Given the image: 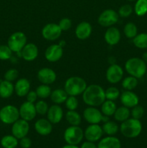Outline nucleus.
<instances>
[{
  "label": "nucleus",
  "instance_id": "f257e3e1",
  "mask_svg": "<svg viewBox=\"0 0 147 148\" xmlns=\"http://www.w3.org/2000/svg\"><path fill=\"white\" fill-rule=\"evenodd\" d=\"M82 99L84 103L89 106H99L106 100L105 90L96 84L89 85L82 93Z\"/></svg>",
  "mask_w": 147,
  "mask_h": 148
},
{
  "label": "nucleus",
  "instance_id": "f03ea898",
  "mask_svg": "<svg viewBox=\"0 0 147 148\" xmlns=\"http://www.w3.org/2000/svg\"><path fill=\"white\" fill-rule=\"evenodd\" d=\"M125 69L128 75L140 79L146 73L147 66L146 62L141 58L132 57L126 61Z\"/></svg>",
  "mask_w": 147,
  "mask_h": 148
},
{
  "label": "nucleus",
  "instance_id": "7ed1b4c3",
  "mask_svg": "<svg viewBox=\"0 0 147 148\" xmlns=\"http://www.w3.org/2000/svg\"><path fill=\"white\" fill-rule=\"evenodd\" d=\"M120 131L125 137L130 139L135 138L138 137L142 132V124L139 119L129 118L121 123Z\"/></svg>",
  "mask_w": 147,
  "mask_h": 148
},
{
  "label": "nucleus",
  "instance_id": "20e7f679",
  "mask_svg": "<svg viewBox=\"0 0 147 148\" xmlns=\"http://www.w3.org/2000/svg\"><path fill=\"white\" fill-rule=\"evenodd\" d=\"M87 87L85 79L80 77L74 76L68 78L64 84V90L68 95L78 96L84 92Z\"/></svg>",
  "mask_w": 147,
  "mask_h": 148
},
{
  "label": "nucleus",
  "instance_id": "39448f33",
  "mask_svg": "<svg viewBox=\"0 0 147 148\" xmlns=\"http://www.w3.org/2000/svg\"><path fill=\"white\" fill-rule=\"evenodd\" d=\"M84 137V131L79 126H70L63 133L65 142L69 145H78L82 143Z\"/></svg>",
  "mask_w": 147,
  "mask_h": 148
},
{
  "label": "nucleus",
  "instance_id": "423d86ee",
  "mask_svg": "<svg viewBox=\"0 0 147 148\" xmlns=\"http://www.w3.org/2000/svg\"><path fill=\"white\" fill-rule=\"evenodd\" d=\"M27 38L26 35L23 32L17 31L13 33L9 37L7 40V45L12 52L19 53L21 52L22 49L27 44Z\"/></svg>",
  "mask_w": 147,
  "mask_h": 148
},
{
  "label": "nucleus",
  "instance_id": "0eeeda50",
  "mask_svg": "<svg viewBox=\"0 0 147 148\" xmlns=\"http://www.w3.org/2000/svg\"><path fill=\"white\" fill-rule=\"evenodd\" d=\"M19 109L12 105H7L0 109V120L5 124H12L20 119Z\"/></svg>",
  "mask_w": 147,
  "mask_h": 148
},
{
  "label": "nucleus",
  "instance_id": "6e6552de",
  "mask_svg": "<svg viewBox=\"0 0 147 148\" xmlns=\"http://www.w3.org/2000/svg\"><path fill=\"white\" fill-rule=\"evenodd\" d=\"M119 20L118 12L112 9H107L100 13L97 19L99 25L105 27H109L116 24Z\"/></svg>",
  "mask_w": 147,
  "mask_h": 148
},
{
  "label": "nucleus",
  "instance_id": "1a4fd4ad",
  "mask_svg": "<svg viewBox=\"0 0 147 148\" xmlns=\"http://www.w3.org/2000/svg\"><path fill=\"white\" fill-rule=\"evenodd\" d=\"M61 29L56 23H48L41 30V34L43 38L50 41L59 39L61 36Z\"/></svg>",
  "mask_w": 147,
  "mask_h": 148
},
{
  "label": "nucleus",
  "instance_id": "9d476101",
  "mask_svg": "<svg viewBox=\"0 0 147 148\" xmlns=\"http://www.w3.org/2000/svg\"><path fill=\"white\" fill-rule=\"evenodd\" d=\"M123 74V69L120 65L112 64L107 69L105 77L108 82L110 84H117L122 79Z\"/></svg>",
  "mask_w": 147,
  "mask_h": 148
},
{
  "label": "nucleus",
  "instance_id": "9b49d317",
  "mask_svg": "<svg viewBox=\"0 0 147 148\" xmlns=\"http://www.w3.org/2000/svg\"><path fill=\"white\" fill-rule=\"evenodd\" d=\"M29 130L30 125L28 121L22 119H19L12 126V134L18 140L26 137L28 134Z\"/></svg>",
  "mask_w": 147,
  "mask_h": 148
},
{
  "label": "nucleus",
  "instance_id": "f8f14e48",
  "mask_svg": "<svg viewBox=\"0 0 147 148\" xmlns=\"http://www.w3.org/2000/svg\"><path fill=\"white\" fill-rule=\"evenodd\" d=\"M103 130L99 124H89L84 132V135L86 141L96 143L102 139Z\"/></svg>",
  "mask_w": 147,
  "mask_h": 148
},
{
  "label": "nucleus",
  "instance_id": "ddd939ff",
  "mask_svg": "<svg viewBox=\"0 0 147 148\" xmlns=\"http://www.w3.org/2000/svg\"><path fill=\"white\" fill-rule=\"evenodd\" d=\"M19 112H20V118L28 122L34 119L37 115L35 104L28 101H25L20 106Z\"/></svg>",
  "mask_w": 147,
  "mask_h": 148
},
{
  "label": "nucleus",
  "instance_id": "4468645a",
  "mask_svg": "<svg viewBox=\"0 0 147 148\" xmlns=\"http://www.w3.org/2000/svg\"><path fill=\"white\" fill-rule=\"evenodd\" d=\"M103 114L101 111L93 106H89L85 108L83 111V117L86 122L89 124H99L102 121Z\"/></svg>",
  "mask_w": 147,
  "mask_h": 148
},
{
  "label": "nucleus",
  "instance_id": "2eb2a0df",
  "mask_svg": "<svg viewBox=\"0 0 147 148\" xmlns=\"http://www.w3.org/2000/svg\"><path fill=\"white\" fill-rule=\"evenodd\" d=\"M63 48L59 44H52L46 49L45 51V58L50 62H56L63 56Z\"/></svg>",
  "mask_w": 147,
  "mask_h": 148
},
{
  "label": "nucleus",
  "instance_id": "dca6fc26",
  "mask_svg": "<svg viewBox=\"0 0 147 148\" xmlns=\"http://www.w3.org/2000/svg\"><path fill=\"white\" fill-rule=\"evenodd\" d=\"M37 79L45 85L53 84L56 80V73L54 70L48 67H43L37 72Z\"/></svg>",
  "mask_w": 147,
  "mask_h": 148
},
{
  "label": "nucleus",
  "instance_id": "f3484780",
  "mask_svg": "<svg viewBox=\"0 0 147 148\" xmlns=\"http://www.w3.org/2000/svg\"><path fill=\"white\" fill-rule=\"evenodd\" d=\"M120 99L122 106L128 108H133L139 103V98L132 90L123 91L120 95Z\"/></svg>",
  "mask_w": 147,
  "mask_h": 148
},
{
  "label": "nucleus",
  "instance_id": "a211bd4d",
  "mask_svg": "<svg viewBox=\"0 0 147 148\" xmlns=\"http://www.w3.org/2000/svg\"><path fill=\"white\" fill-rule=\"evenodd\" d=\"M47 119L52 124H59L63 116V111L61 107L57 104H53L48 108L46 114Z\"/></svg>",
  "mask_w": 147,
  "mask_h": 148
},
{
  "label": "nucleus",
  "instance_id": "6ab92c4d",
  "mask_svg": "<svg viewBox=\"0 0 147 148\" xmlns=\"http://www.w3.org/2000/svg\"><path fill=\"white\" fill-rule=\"evenodd\" d=\"M21 57L27 62L34 61L38 56V48L35 43H27L21 51Z\"/></svg>",
  "mask_w": 147,
  "mask_h": 148
},
{
  "label": "nucleus",
  "instance_id": "aec40b11",
  "mask_svg": "<svg viewBox=\"0 0 147 148\" xmlns=\"http://www.w3.org/2000/svg\"><path fill=\"white\" fill-rule=\"evenodd\" d=\"M92 32V27L89 23L82 21L77 25L75 29V35L78 39L84 40L89 38Z\"/></svg>",
  "mask_w": 147,
  "mask_h": 148
},
{
  "label": "nucleus",
  "instance_id": "412c9836",
  "mask_svg": "<svg viewBox=\"0 0 147 148\" xmlns=\"http://www.w3.org/2000/svg\"><path fill=\"white\" fill-rule=\"evenodd\" d=\"M120 32L114 26L108 27L104 36L105 42L110 46H115L118 44L120 40Z\"/></svg>",
  "mask_w": 147,
  "mask_h": 148
},
{
  "label": "nucleus",
  "instance_id": "4be33fe9",
  "mask_svg": "<svg viewBox=\"0 0 147 148\" xmlns=\"http://www.w3.org/2000/svg\"><path fill=\"white\" fill-rule=\"evenodd\" d=\"M35 130L36 132L41 136L49 135L52 132L53 126L48 119H40L35 123Z\"/></svg>",
  "mask_w": 147,
  "mask_h": 148
},
{
  "label": "nucleus",
  "instance_id": "5701e85b",
  "mask_svg": "<svg viewBox=\"0 0 147 148\" xmlns=\"http://www.w3.org/2000/svg\"><path fill=\"white\" fill-rule=\"evenodd\" d=\"M30 90V82L27 78H20L17 79L14 85V92L17 96H26L29 91Z\"/></svg>",
  "mask_w": 147,
  "mask_h": 148
},
{
  "label": "nucleus",
  "instance_id": "b1692460",
  "mask_svg": "<svg viewBox=\"0 0 147 148\" xmlns=\"http://www.w3.org/2000/svg\"><path fill=\"white\" fill-rule=\"evenodd\" d=\"M97 148H121V143L118 137L108 136L99 140Z\"/></svg>",
  "mask_w": 147,
  "mask_h": 148
},
{
  "label": "nucleus",
  "instance_id": "393cba45",
  "mask_svg": "<svg viewBox=\"0 0 147 148\" xmlns=\"http://www.w3.org/2000/svg\"><path fill=\"white\" fill-rule=\"evenodd\" d=\"M14 92V85L12 82L7 80L0 82V97L2 98H9Z\"/></svg>",
  "mask_w": 147,
  "mask_h": 148
},
{
  "label": "nucleus",
  "instance_id": "a878e982",
  "mask_svg": "<svg viewBox=\"0 0 147 148\" xmlns=\"http://www.w3.org/2000/svg\"><path fill=\"white\" fill-rule=\"evenodd\" d=\"M68 94L64 89H56L53 90L50 94V100L54 104L60 105L63 103L68 98Z\"/></svg>",
  "mask_w": 147,
  "mask_h": 148
},
{
  "label": "nucleus",
  "instance_id": "bb28decb",
  "mask_svg": "<svg viewBox=\"0 0 147 148\" xmlns=\"http://www.w3.org/2000/svg\"><path fill=\"white\" fill-rule=\"evenodd\" d=\"M113 116L114 118H115V119L117 121H119V122L122 123L124 121H125V120L130 118L131 111H130V109L128 108L122 106L118 107V108H116Z\"/></svg>",
  "mask_w": 147,
  "mask_h": 148
},
{
  "label": "nucleus",
  "instance_id": "cd10ccee",
  "mask_svg": "<svg viewBox=\"0 0 147 148\" xmlns=\"http://www.w3.org/2000/svg\"><path fill=\"white\" fill-rule=\"evenodd\" d=\"M116 108V104L114 103V101L105 100L101 105V112L103 115L111 116H113Z\"/></svg>",
  "mask_w": 147,
  "mask_h": 148
},
{
  "label": "nucleus",
  "instance_id": "c85d7f7f",
  "mask_svg": "<svg viewBox=\"0 0 147 148\" xmlns=\"http://www.w3.org/2000/svg\"><path fill=\"white\" fill-rule=\"evenodd\" d=\"M103 133L106 134L108 136H114L119 131V126L116 122L112 121H108L105 122L102 127Z\"/></svg>",
  "mask_w": 147,
  "mask_h": 148
},
{
  "label": "nucleus",
  "instance_id": "c756f323",
  "mask_svg": "<svg viewBox=\"0 0 147 148\" xmlns=\"http://www.w3.org/2000/svg\"><path fill=\"white\" fill-rule=\"evenodd\" d=\"M66 119L71 126H79L82 122V116L76 111H69L66 114Z\"/></svg>",
  "mask_w": 147,
  "mask_h": 148
},
{
  "label": "nucleus",
  "instance_id": "7c9ffc66",
  "mask_svg": "<svg viewBox=\"0 0 147 148\" xmlns=\"http://www.w3.org/2000/svg\"><path fill=\"white\" fill-rule=\"evenodd\" d=\"M133 43L136 48L140 49H147V33H141L137 34L133 38Z\"/></svg>",
  "mask_w": 147,
  "mask_h": 148
},
{
  "label": "nucleus",
  "instance_id": "2f4dec72",
  "mask_svg": "<svg viewBox=\"0 0 147 148\" xmlns=\"http://www.w3.org/2000/svg\"><path fill=\"white\" fill-rule=\"evenodd\" d=\"M18 145V139L12 134L4 136L1 140V145L3 148H16Z\"/></svg>",
  "mask_w": 147,
  "mask_h": 148
},
{
  "label": "nucleus",
  "instance_id": "473e14b6",
  "mask_svg": "<svg viewBox=\"0 0 147 148\" xmlns=\"http://www.w3.org/2000/svg\"><path fill=\"white\" fill-rule=\"evenodd\" d=\"M134 12L138 17H143L147 14V0H136L134 5Z\"/></svg>",
  "mask_w": 147,
  "mask_h": 148
},
{
  "label": "nucleus",
  "instance_id": "72a5a7b5",
  "mask_svg": "<svg viewBox=\"0 0 147 148\" xmlns=\"http://www.w3.org/2000/svg\"><path fill=\"white\" fill-rule=\"evenodd\" d=\"M138 84V79L131 75L125 77L122 81V87L125 90H133L136 88Z\"/></svg>",
  "mask_w": 147,
  "mask_h": 148
},
{
  "label": "nucleus",
  "instance_id": "f704fd0d",
  "mask_svg": "<svg viewBox=\"0 0 147 148\" xmlns=\"http://www.w3.org/2000/svg\"><path fill=\"white\" fill-rule=\"evenodd\" d=\"M123 33L125 37L129 39H133L138 34L137 26L133 23H128L123 27Z\"/></svg>",
  "mask_w": 147,
  "mask_h": 148
},
{
  "label": "nucleus",
  "instance_id": "c9c22d12",
  "mask_svg": "<svg viewBox=\"0 0 147 148\" xmlns=\"http://www.w3.org/2000/svg\"><path fill=\"white\" fill-rule=\"evenodd\" d=\"M35 92L37 93V97L41 99H45L48 97H50L51 94V88L48 85H45V84H41L39 85L35 90Z\"/></svg>",
  "mask_w": 147,
  "mask_h": 148
},
{
  "label": "nucleus",
  "instance_id": "e433bc0d",
  "mask_svg": "<svg viewBox=\"0 0 147 148\" xmlns=\"http://www.w3.org/2000/svg\"><path fill=\"white\" fill-rule=\"evenodd\" d=\"M105 93L106 100H110V101H112L118 99L120 95V92L119 90L114 86L110 87L108 89L105 90Z\"/></svg>",
  "mask_w": 147,
  "mask_h": 148
},
{
  "label": "nucleus",
  "instance_id": "4c0bfd02",
  "mask_svg": "<svg viewBox=\"0 0 147 148\" xmlns=\"http://www.w3.org/2000/svg\"><path fill=\"white\" fill-rule=\"evenodd\" d=\"M35 106L37 114H39V115L41 116L46 115L47 114L48 110L49 108L47 103L45 101H43V100L36 101L35 104Z\"/></svg>",
  "mask_w": 147,
  "mask_h": 148
},
{
  "label": "nucleus",
  "instance_id": "58836bf2",
  "mask_svg": "<svg viewBox=\"0 0 147 148\" xmlns=\"http://www.w3.org/2000/svg\"><path fill=\"white\" fill-rule=\"evenodd\" d=\"M65 106L69 111H76L79 106V101L76 96L69 95L65 101Z\"/></svg>",
  "mask_w": 147,
  "mask_h": 148
},
{
  "label": "nucleus",
  "instance_id": "ea45409f",
  "mask_svg": "<svg viewBox=\"0 0 147 148\" xmlns=\"http://www.w3.org/2000/svg\"><path fill=\"white\" fill-rule=\"evenodd\" d=\"M133 9L132 6L130 4H123L121 6L118 10V13L119 17H122V18H126L128 17L131 14H132Z\"/></svg>",
  "mask_w": 147,
  "mask_h": 148
},
{
  "label": "nucleus",
  "instance_id": "a19ab883",
  "mask_svg": "<svg viewBox=\"0 0 147 148\" xmlns=\"http://www.w3.org/2000/svg\"><path fill=\"white\" fill-rule=\"evenodd\" d=\"M12 51L8 45H0V60H8L11 58Z\"/></svg>",
  "mask_w": 147,
  "mask_h": 148
},
{
  "label": "nucleus",
  "instance_id": "79ce46f5",
  "mask_svg": "<svg viewBox=\"0 0 147 148\" xmlns=\"http://www.w3.org/2000/svg\"><path fill=\"white\" fill-rule=\"evenodd\" d=\"M144 114V108L141 106L137 105L132 108L131 111V115L132 118L135 119H141Z\"/></svg>",
  "mask_w": 147,
  "mask_h": 148
},
{
  "label": "nucleus",
  "instance_id": "37998d69",
  "mask_svg": "<svg viewBox=\"0 0 147 148\" xmlns=\"http://www.w3.org/2000/svg\"><path fill=\"white\" fill-rule=\"evenodd\" d=\"M19 72L17 69H10L5 72L4 77V79L10 82H13L18 77Z\"/></svg>",
  "mask_w": 147,
  "mask_h": 148
},
{
  "label": "nucleus",
  "instance_id": "c03bdc74",
  "mask_svg": "<svg viewBox=\"0 0 147 148\" xmlns=\"http://www.w3.org/2000/svg\"><path fill=\"white\" fill-rule=\"evenodd\" d=\"M58 25H59L60 28L61 29L62 31H66V30H69V29L71 27L72 21L69 18L64 17V18L61 19V20L59 21Z\"/></svg>",
  "mask_w": 147,
  "mask_h": 148
},
{
  "label": "nucleus",
  "instance_id": "a18cd8bd",
  "mask_svg": "<svg viewBox=\"0 0 147 148\" xmlns=\"http://www.w3.org/2000/svg\"><path fill=\"white\" fill-rule=\"evenodd\" d=\"M19 144L22 148H30L32 146V140L26 136L20 139Z\"/></svg>",
  "mask_w": 147,
  "mask_h": 148
},
{
  "label": "nucleus",
  "instance_id": "49530a36",
  "mask_svg": "<svg viewBox=\"0 0 147 148\" xmlns=\"http://www.w3.org/2000/svg\"><path fill=\"white\" fill-rule=\"evenodd\" d=\"M25 97H26V99H27V101H28V102L30 103H35L36 101H37V98H38L35 91H33V90L29 91L28 93L26 95Z\"/></svg>",
  "mask_w": 147,
  "mask_h": 148
},
{
  "label": "nucleus",
  "instance_id": "de8ad7c7",
  "mask_svg": "<svg viewBox=\"0 0 147 148\" xmlns=\"http://www.w3.org/2000/svg\"><path fill=\"white\" fill-rule=\"evenodd\" d=\"M80 148H97V145L95 144V143H92L89 141H86L82 143Z\"/></svg>",
  "mask_w": 147,
  "mask_h": 148
},
{
  "label": "nucleus",
  "instance_id": "09e8293b",
  "mask_svg": "<svg viewBox=\"0 0 147 148\" xmlns=\"http://www.w3.org/2000/svg\"><path fill=\"white\" fill-rule=\"evenodd\" d=\"M62 148H80L78 145H66Z\"/></svg>",
  "mask_w": 147,
  "mask_h": 148
},
{
  "label": "nucleus",
  "instance_id": "8fccbe9b",
  "mask_svg": "<svg viewBox=\"0 0 147 148\" xmlns=\"http://www.w3.org/2000/svg\"><path fill=\"white\" fill-rule=\"evenodd\" d=\"M142 59L146 62V64H147V51L144 52L142 54Z\"/></svg>",
  "mask_w": 147,
  "mask_h": 148
},
{
  "label": "nucleus",
  "instance_id": "3c124183",
  "mask_svg": "<svg viewBox=\"0 0 147 148\" xmlns=\"http://www.w3.org/2000/svg\"><path fill=\"white\" fill-rule=\"evenodd\" d=\"M109 116H105V115H102V121H103L104 123L105 122H107V121H109Z\"/></svg>",
  "mask_w": 147,
  "mask_h": 148
},
{
  "label": "nucleus",
  "instance_id": "603ef678",
  "mask_svg": "<svg viewBox=\"0 0 147 148\" xmlns=\"http://www.w3.org/2000/svg\"><path fill=\"white\" fill-rule=\"evenodd\" d=\"M59 46H61L62 48H63V46H64L65 45H66V42H65V40H61V41L59 42Z\"/></svg>",
  "mask_w": 147,
  "mask_h": 148
},
{
  "label": "nucleus",
  "instance_id": "864d4df0",
  "mask_svg": "<svg viewBox=\"0 0 147 148\" xmlns=\"http://www.w3.org/2000/svg\"><path fill=\"white\" fill-rule=\"evenodd\" d=\"M146 79H147V71H146Z\"/></svg>",
  "mask_w": 147,
  "mask_h": 148
},
{
  "label": "nucleus",
  "instance_id": "5fc2aeb1",
  "mask_svg": "<svg viewBox=\"0 0 147 148\" xmlns=\"http://www.w3.org/2000/svg\"><path fill=\"white\" fill-rule=\"evenodd\" d=\"M128 1H135V0H128Z\"/></svg>",
  "mask_w": 147,
  "mask_h": 148
}]
</instances>
